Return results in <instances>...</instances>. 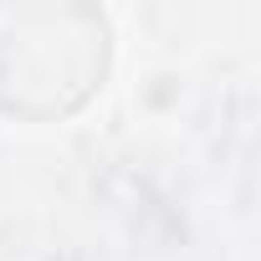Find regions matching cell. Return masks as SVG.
<instances>
[{
    "label": "cell",
    "mask_w": 261,
    "mask_h": 261,
    "mask_svg": "<svg viewBox=\"0 0 261 261\" xmlns=\"http://www.w3.org/2000/svg\"><path fill=\"white\" fill-rule=\"evenodd\" d=\"M113 31L97 6L77 0H0V113L62 123L102 87Z\"/></svg>",
    "instance_id": "cell-1"
}]
</instances>
